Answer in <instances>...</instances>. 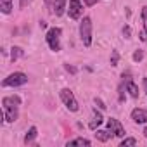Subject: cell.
I'll return each mask as SVG.
<instances>
[{"label": "cell", "mask_w": 147, "mask_h": 147, "mask_svg": "<svg viewBox=\"0 0 147 147\" xmlns=\"http://www.w3.org/2000/svg\"><path fill=\"white\" fill-rule=\"evenodd\" d=\"M66 145H67V147H69V145H92V140L83 138V137H78V138L67 140V144H66Z\"/></svg>", "instance_id": "15"}, {"label": "cell", "mask_w": 147, "mask_h": 147, "mask_svg": "<svg viewBox=\"0 0 147 147\" xmlns=\"http://www.w3.org/2000/svg\"><path fill=\"white\" fill-rule=\"evenodd\" d=\"M144 90H145V92H147V76H145V78H144Z\"/></svg>", "instance_id": "27"}, {"label": "cell", "mask_w": 147, "mask_h": 147, "mask_svg": "<svg viewBox=\"0 0 147 147\" xmlns=\"http://www.w3.org/2000/svg\"><path fill=\"white\" fill-rule=\"evenodd\" d=\"M66 69H67V71H71V73H76V69L73 67V66H66Z\"/></svg>", "instance_id": "26"}, {"label": "cell", "mask_w": 147, "mask_h": 147, "mask_svg": "<svg viewBox=\"0 0 147 147\" xmlns=\"http://www.w3.org/2000/svg\"><path fill=\"white\" fill-rule=\"evenodd\" d=\"M45 5L50 9V12H52V7H54V0H45Z\"/></svg>", "instance_id": "25"}, {"label": "cell", "mask_w": 147, "mask_h": 147, "mask_svg": "<svg viewBox=\"0 0 147 147\" xmlns=\"http://www.w3.org/2000/svg\"><path fill=\"white\" fill-rule=\"evenodd\" d=\"M121 78H123L125 92H128L131 99H138V87L133 83V80H131V75H130V73H123V76H121Z\"/></svg>", "instance_id": "6"}, {"label": "cell", "mask_w": 147, "mask_h": 147, "mask_svg": "<svg viewBox=\"0 0 147 147\" xmlns=\"http://www.w3.org/2000/svg\"><path fill=\"white\" fill-rule=\"evenodd\" d=\"M66 2L67 0H54V7H52V12L50 14H54V16H62L64 14V11H66Z\"/></svg>", "instance_id": "10"}, {"label": "cell", "mask_w": 147, "mask_h": 147, "mask_svg": "<svg viewBox=\"0 0 147 147\" xmlns=\"http://www.w3.org/2000/svg\"><path fill=\"white\" fill-rule=\"evenodd\" d=\"M131 59H133L135 62H140V61L144 59V50H140V49H138V50H135V52H133V55H131Z\"/></svg>", "instance_id": "20"}, {"label": "cell", "mask_w": 147, "mask_h": 147, "mask_svg": "<svg viewBox=\"0 0 147 147\" xmlns=\"http://www.w3.org/2000/svg\"><path fill=\"white\" fill-rule=\"evenodd\" d=\"M123 35H125V38H131V30H130V26H128V24L123 28Z\"/></svg>", "instance_id": "21"}, {"label": "cell", "mask_w": 147, "mask_h": 147, "mask_svg": "<svg viewBox=\"0 0 147 147\" xmlns=\"http://www.w3.org/2000/svg\"><path fill=\"white\" fill-rule=\"evenodd\" d=\"M80 38L85 47L92 45V19L88 16H85L80 23Z\"/></svg>", "instance_id": "3"}, {"label": "cell", "mask_w": 147, "mask_h": 147, "mask_svg": "<svg viewBox=\"0 0 147 147\" xmlns=\"http://www.w3.org/2000/svg\"><path fill=\"white\" fill-rule=\"evenodd\" d=\"M61 35H62V30L59 26H54L47 31L45 40H47V45H49L50 50H54V52L61 50Z\"/></svg>", "instance_id": "2"}, {"label": "cell", "mask_w": 147, "mask_h": 147, "mask_svg": "<svg viewBox=\"0 0 147 147\" xmlns=\"http://www.w3.org/2000/svg\"><path fill=\"white\" fill-rule=\"evenodd\" d=\"M118 62H119V52L113 50L111 52V66H118Z\"/></svg>", "instance_id": "19"}, {"label": "cell", "mask_w": 147, "mask_h": 147, "mask_svg": "<svg viewBox=\"0 0 147 147\" xmlns=\"http://www.w3.org/2000/svg\"><path fill=\"white\" fill-rule=\"evenodd\" d=\"M83 12V5H82V0H69V7H67V16L71 19H80Z\"/></svg>", "instance_id": "7"}, {"label": "cell", "mask_w": 147, "mask_h": 147, "mask_svg": "<svg viewBox=\"0 0 147 147\" xmlns=\"http://www.w3.org/2000/svg\"><path fill=\"white\" fill-rule=\"evenodd\" d=\"M59 95H61L62 104H64V106H66L71 113H76V111L80 109V106H78V100H76L75 94H73L69 88H62V90L59 92Z\"/></svg>", "instance_id": "5"}, {"label": "cell", "mask_w": 147, "mask_h": 147, "mask_svg": "<svg viewBox=\"0 0 147 147\" xmlns=\"http://www.w3.org/2000/svg\"><path fill=\"white\" fill-rule=\"evenodd\" d=\"M21 97L19 95H7L2 99V116L5 123H14L19 116Z\"/></svg>", "instance_id": "1"}, {"label": "cell", "mask_w": 147, "mask_h": 147, "mask_svg": "<svg viewBox=\"0 0 147 147\" xmlns=\"http://www.w3.org/2000/svg\"><path fill=\"white\" fill-rule=\"evenodd\" d=\"M36 135H38V128H36V126H31V128L26 131V135H24V144H26V145H28V144H33L35 138H36Z\"/></svg>", "instance_id": "13"}, {"label": "cell", "mask_w": 147, "mask_h": 147, "mask_svg": "<svg viewBox=\"0 0 147 147\" xmlns=\"http://www.w3.org/2000/svg\"><path fill=\"white\" fill-rule=\"evenodd\" d=\"M119 145H121V147H125V145H137V138H133V137H126V138L121 140Z\"/></svg>", "instance_id": "18"}, {"label": "cell", "mask_w": 147, "mask_h": 147, "mask_svg": "<svg viewBox=\"0 0 147 147\" xmlns=\"http://www.w3.org/2000/svg\"><path fill=\"white\" fill-rule=\"evenodd\" d=\"M0 11L4 14H11L12 12V0H0Z\"/></svg>", "instance_id": "16"}, {"label": "cell", "mask_w": 147, "mask_h": 147, "mask_svg": "<svg viewBox=\"0 0 147 147\" xmlns=\"http://www.w3.org/2000/svg\"><path fill=\"white\" fill-rule=\"evenodd\" d=\"M102 121H104L102 114H100V113H97V109H95V111H94V118H92V121L88 123V128L95 131V130H97V126H100V125H102Z\"/></svg>", "instance_id": "11"}, {"label": "cell", "mask_w": 147, "mask_h": 147, "mask_svg": "<svg viewBox=\"0 0 147 147\" xmlns=\"http://www.w3.org/2000/svg\"><path fill=\"white\" fill-rule=\"evenodd\" d=\"M107 130L114 135V137H125V128L119 123V119L116 118H109L107 119Z\"/></svg>", "instance_id": "8"}, {"label": "cell", "mask_w": 147, "mask_h": 147, "mask_svg": "<svg viewBox=\"0 0 147 147\" xmlns=\"http://www.w3.org/2000/svg\"><path fill=\"white\" fill-rule=\"evenodd\" d=\"M142 133H144V137H145V138H147V126H145V128H144V131H142Z\"/></svg>", "instance_id": "28"}, {"label": "cell", "mask_w": 147, "mask_h": 147, "mask_svg": "<svg viewBox=\"0 0 147 147\" xmlns=\"http://www.w3.org/2000/svg\"><path fill=\"white\" fill-rule=\"evenodd\" d=\"M28 83V75L21 71H16V73H11L7 78L2 80V87H21V85H26Z\"/></svg>", "instance_id": "4"}, {"label": "cell", "mask_w": 147, "mask_h": 147, "mask_svg": "<svg viewBox=\"0 0 147 147\" xmlns=\"http://www.w3.org/2000/svg\"><path fill=\"white\" fill-rule=\"evenodd\" d=\"M142 23H144V30L140 31V40L142 42H147V5L142 7Z\"/></svg>", "instance_id": "12"}, {"label": "cell", "mask_w": 147, "mask_h": 147, "mask_svg": "<svg viewBox=\"0 0 147 147\" xmlns=\"http://www.w3.org/2000/svg\"><path fill=\"white\" fill-rule=\"evenodd\" d=\"M114 135L109 131V130H97L95 131V138L99 140V142H107L109 138H113Z\"/></svg>", "instance_id": "14"}, {"label": "cell", "mask_w": 147, "mask_h": 147, "mask_svg": "<svg viewBox=\"0 0 147 147\" xmlns=\"http://www.w3.org/2000/svg\"><path fill=\"white\" fill-rule=\"evenodd\" d=\"M83 2H85V4H87L88 7H92V5H95V4L99 2V0H83Z\"/></svg>", "instance_id": "23"}, {"label": "cell", "mask_w": 147, "mask_h": 147, "mask_svg": "<svg viewBox=\"0 0 147 147\" xmlns=\"http://www.w3.org/2000/svg\"><path fill=\"white\" fill-rule=\"evenodd\" d=\"M131 119H133V123H137V125L147 123V111L142 109V107H135V109L131 111Z\"/></svg>", "instance_id": "9"}, {"label": "cell", "mask_w": 147, "mask_h": 147, "mask_svg": "<svg viewBox=\"0 0 147 147\" xmlns=\"http://www.w3.org/2000/svg\"><path fill=\"white\" fill-rule=\"evenodd\" d=\"M95 104H97V106H99L100 109H106V106H104V102H102L100 99H97V97H95Z\"/></svg>", "instance_id": "24"}, {"label": "cell", "mask_w": 147, "mask_h": 147, "mask_svg": "<svg viewBox=\"0 0 147 147\" xmlns=\"http://www.w3.org/2000/svg\"><path fill=\"white\" fill-rule=\"evenodd\" d=\"M31 2H33V0H19V7H21V9H26Z\"/></svg>", "instance_id": "22"}, {"label": "cell", "mask_w": 147, "mask_h": 147, "mask_svg": "<svg viewBox=\"0 0 147 147\" xmlns=\"http://www.w3.org/2000/svg\"><path fill=\"white\" fill-rule=\"evenodd\" d=\"M23 55H24V50H23L21 47H12V49H11V61H12V62H16V61H18L19 57H23Z\"/></svg>", "instance_id": "17"}]
</instances>
